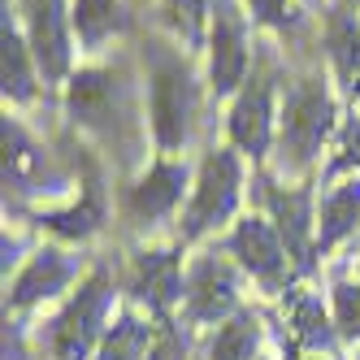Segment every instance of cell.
I'll return each mask as SVG.
<instances>
[{"mask_svg": "<svg viewBox=\"0 0 360 360\" xmlns=\"http://www.w3.org/2000/svg\"><path fill=\"white\" fill-rule=\"evenodd\" d=\"M256 65L248 9L239 0H213L209 18V87L213 96H235Z\"/></svg>", "mask_w": 360, "mask_h": 360, "instance_id": "cell-13", "label": "cell"}, {"mask_svg": "<svg viewBox=\"0 0 360 360\" xmlns=\"http://www.w3.org/2000/svg\"><path fill=\"white\" fill-rule=\"evenodd\" d=\"M191 183L195 174L187 161H152L131 187L122 191V217L131 230H139V235H148V230H157L165 221L178 217V204H183V195H191Z\"/></svg>", "mask_w": 360, "mask_h": 360, "instance_id": "cell-12", "label": "cell"}, {"mask_svg": "<svg viewBox=\"0 0 360 360\" xmlns=\"http://www.w3.org/2000/svg\"><path fill=\"white\" fill-rule=\"evenodd\" d=\"M282 339L287 347L304 352V356H339V326H334V308L330 295L304 287H295L282 295Z\"/></svg>", "mask_w": 360, "mask_h": 360, "instance_id": "cell-16", "label": "cell"}, {"mask_svg": "<svg viewBox=\"0 0 360 360\" xmlns=\"http://www.w3.org/2000/svg\"><path fill=\"white\" fill-rule=\"evenodd\" d=\"M339 100H334L326 74L308 70V74H295V79L282 87V100H278V161L287 174H304L321 161L326 143L339 135Z\"/></svg>", "mask_w": 360, "mask_h": 360, "instance_id": "cell-3", "label": "cell"}, {"mask_svg": "<svg viewBox=\"0 0 360 360\" xmlns=\"http://www.w3.org/2000/svg\"><path fill=\"white\" fill-rule=\"evenodd\" d=\"M356 360H360V347H356Z\"/></svg>", "mask_w": 360, "mask_h": 360, "instance_id": "cell-31", "label": "cell"}, {"mask_svg": "<svg viewBox=\"0 0 360 360\" xmlns=\"http://www.w3.org/2000/svg\"><path fill=\"white\" fill-rule=\"evenodd\" d=\"M330 308H334V326H339V339L347 347H360V278L343 274L330 282Z\"/></svg>", "mask_w": 360, "mask_h": 360, "instance_id": "cell-25", "label": "cell"}, {"mask_svg": "<svg viewBox=\"0 0 360 360\" xmlns=\"http://www.w3.org/2000/svg\"><path fill=\"white\" fill-rule=\"evenodd\" d=\"M269 317L261 308H239L235 317L213 326L200 343V360H261L269 347Z\"/></svg>", "mask_w": 360, "mask_h": 360, "instance_id": "cell-21", "label": "cell"}, {"mask_svg": "<svg viewBox=\"0 0 360 360\" xmlns=\"http://www.w3.org/2000/svg\"><path fill=\"white\" fill-rule=\"evenodd\" d=\"M243 287L248 274L235 265L221 243L204 248L200 256L187 261V287H183V308H178V321H187L191 330L209 334L213 326H221L226 317H235L243 304Z\"/></svg>", "mask_w": 360, "mask_h": 360, "instance_id": "cell-6", "label": "cell"}, {"mask_svg": "<svg viewBox=\"0 0 360 360\" xmlns=\"http://www.w3.org/2000/svg\"><path fill=\"white\" fill-rule=\"evenodd\" d=\"M352 274H356V278H360V256H356V261H352Z\"/></svg>", "mask_w": 360, "mask_h": 360, "instance_id": "cell-29", "label": "cell"}, {"mask_svg": "<svg viewBox=\"0 0 360 360\" xmlns=\"http://www.w3.org/2000/svg\"><path fill=\"white\" fill-rule=\"evenodd\" d=\"M148 126L161 152H183L200 126V83L178 44L148 48Z\"/></svg>", "mask_w": 360, "mask_h": 360, "instance_id": "cell-4", "label": "cell"}, {"mask_svg": "<svg viewBox=\"0 0 360 360\" xmlns=\"http://www.w3.org/2000/svg\"><path fill=\"white\" fill-rule=\"evenodd\" d=\"M261 360H278V356H274V352H265V356H261Z\"/></svg>", "mask_w": 360, "mask_h": 360, "instance_id": "cell-30", "label": "cell"}, {"mask_svg": "<svg viewBox=\"0 0 360 360\" xmlns=\"http://www.w3.org/2000/svg\"><path fill=\"white\" fill-rule=\"evenodd\" d=\"M18 22L31 39V53L39 61L44 83H61L74 61V27H70V0H18Z\"/></svg>", "mask_w": 360, "mask_h": 360, "instance_id": "cell-15", "label": "cell"}, {"mask_svg": "<svg viewBox=\"0 0 360 360\" xmlns=\"http://www.w3.org/2000/svg\"><path fill=\"white\" fill-rule=\"evenodd\" d=\"M321 48L343 87H360V0H326Z\"/></svg>", "mask_w": 360, "mask_h": 360, "instance_id": "cell-19", "label": "cell"}, {"mask_svg": "<svg viewBox=\"0 0 360 360\" xmlns=\"http://www.w3.org/2000/svg\"><path fill=\"white\" fill-rule=\"evenodd\" d=\"M183 287H187V261H183V243H143L131 261H126L122 278V295L131 308H139L152 321H174L183 308Z\"/></svg>", "mask_w": 360, "mask_h": 360, "instance_id": "cell-9", "label": "cell"}, {"mask_svg": "<svg viewBox=\"0 0 360 360\" xmlns=\"http://www.w3.org/2000/svg\"><path fill=\"white\" fill-rule=\"evenodd\" d=\"M70 27L79 53H105L131 31V9L126 0H70Z\"/></svg>", "mask_w": 360, "mask_h": 360, "instance_id": "cell-22", "label": "cell"}, {"mask_svg": "<svg viewBox=\"0 0 360 360\" xmlns=\"http://www.w3.org/2000/svg\"><path fill=\"white\" fill-rule=\"evenodd\" d=\"M39 61L31 53V39L18 22V9L5 0V22H0V83H5L9 105H35L39 96Z\"/></svg>", "mask_w": 360, "mask_h": 360, "instance_id": "cell-18", "label": "cell"}, {"mask_svg": "<svg viewBox=\"0 0 360 360\" xmlns=\"http://www.w3.org/2000/svg\"><path fill=\"white\" fill-rule=\"evenodd\" d=\"M152 339H157V321L143 317L139 308L126 304L122 313L113 317V326H109V334H105V343H100L96 360H148Z\"/></svg>", "mask_w": 360, "mask_h": 360, "instance_id": "cell-23", "label": "cell"}, {"mask_svg": "<svg viewBox=\"0 0 360 360\" xmlns=\"http://www.w3.org/2000/svg\"><path fill=\"white\" fill-rule=\"evenodd\" d=\"M261 187H265L261 213L278 226L300 278L313 274L317 269V195H313V187L308 183H269V178H261Z\"/></svg>", "mask_w": 360, "mask_h": 360, "instance_id": "cell-14", "label": "cell"}, {"mask_svg": "<svg viewBox=\"0 0 360 360\" xmlns=\"http://www.w3.org/2000/svg\"><path fill=\"white\" fill-rule=\"evenodd\" d=\"M70 191V169L57 161V152H48L22 117L5 113V195L39 200V195H65Z\"/></svg>", "mask_w": 360, "mask_h": 360, "instance_id": "cell-10", "label": "cell"}, {"mask_svg": "<svg viewBox=\"0 0 360 360\" xmlns=\"http://www.w3.org/2000/svg\"><path fill=\"white\" fill-rule=\"evenodd\" d=\"M291 360H339V356H304V352H295V347H291Z\"/></svg>", "mask_w": 360, "mask_h": 360, "instance_id": "cell-28", "label": "cell"}, {"mask_svg": "<svg viewBox=\"0 0 360 360\" xmlns=\"http://www.w3.org/2000/svg\"><path fill=\"white\" fill-rule=\"evenodd\" d=\"M161 13H165V27H169L174 44L195 48L204 39L209 18H213V0H161Z\"/></svg>", "mask_w": 360, "mask_h": 360, "instance_id": "cell-24", "label": "cell"}, {"mask_svg": "<svg viewBox=\"0 0 360 360\" xmlns=\"http://www.w3.org/2000/svg\"><path fill=\"white\" fill-rule=\"evenodd\" d=\"M65 113L74 126L96 135L122 165H139L143 157V122L135 105V83L117 65H87L65 83Z\"/></svg>", "mask_w": 360, "mask_h": 360, "instance_id": "cell-1", "label": "cell"}, {"mask_svg": "<svg viewBox=\"0 0 360 360\" xmlns=\"http://www.w3.org/2000/svg\"><path fill=\"white\" fill-rule=\"evenodd\" d=\"M243 204V152L235 143L209 148L195 165V183L187 195V209L178 217V243H200L239 221Z\"/></svg>", "mask_w": 360, "mask_h": 360, "instance_id": "cell-5", "label": "cell"}, {"mask_svg": "<svg viewBox=\"0 0 360 360\" xmlns=\"http://www.w3.org/2000/svg\"><path fill=\"white\" fill-rule=\"evenodd\" d=\"M221 248L235 256V265L248 274V282L256 291H261L265 300H282L295 282H300V269L291 261V252L287 243H282L278 235V226L265 217V213H243L235 226L226 230V239Z\"/></svg>", "mask_w": 360, "mask_h": 360, "instance_id": "cell-7", "label": "cell"}, {"mask_svg": "<svg viewBox=\"0 0 360 360\" xmlns=\"http://www.w3.org/2000/svg\"><path fill=\"white\" fill-rule=\"evenodd\" d=\"M122 308L126 304H122L117 274L109 265H96L57 304V313L44 326H35V347L44 352V360H96V352Z\"/></svg>", "mask_w": 360, "mask_h": 360, "instance_id": "cell-2", "label": "cell"}, {"mask_svg": "<svg viewBox=\"0 0 360 360\" xmlns=\"http://www.w3.org/2000/svg\"><path fill=\"white\" fill-rule=\"evenodd\" d=\"M195 339L200 330H191L187 321H157V339L148 347V360H191L195 356Z\"/></svg>", "mask_w": 360, "mask_h": 360, "instance_id": "cell-27", "label": "cell"}, {"mask_svg": "<svg viewBox=\"0 0 360 360\" xmlns=\"http://www.w3.org/2000/svg\"><path fill=\"white\" fill-rule=\"evenodd\" d=\"M274 91H278V79H274V70H269V57H256L248 83L235 91V100H230V117H226L230 143H235L243 157H252V161H265L274 139H278Z\"/></svg>", "mask_w": 360, "mask_h": 360, "instance_id": "cell-11", "label": "cell"}, {"mask_svg": "<svg viewBox=\"0 0 360 360\" xmlns=\"http://www.w3.org/2000/svg\"><path fill=\"white\" fill-rule=\"evenodd\" d=\"M105 217H109V204H105L100 174L83 161V195L70 200L65 209H44L35 221H39L44 230H53V235L65 239V243H87L96 230H105Z\"/></svg>", "mask_w": 360, "mask_h": 360, "instance_id": "cell-20", "label": "cell"}, {"mask_svg": "<svg viewBox=\"0 0 360 360\" xmlns=\"http://www.w3.org/2000/svg\"><path fill=\"white\" fill-rule=\"evenodd\" d=\"M243 9L252 13L256 27L265 31H278V35H295L304 27V9L295 5V0H243Z\"/></svg>", "mask_w": 360, "mask_h": 360, "instance_id": "cell-26", "label": "cell"}, {"mask_svg": "<svg viewBox=\"0 0 360 360\" xmlns=\"http://www.w3.org/2000/svg\"><path fill=\"white\" fill-rule=\"evenodd\" d=\"M356 235H360V174L330 178V187L317 191V261L339 252Z\"/></svg>", "mask_w": 360, "mask_h": 360, "instance_id": "cell-17", "label": "cell"}, {"mask_svg": "<svg viewBox=\"0 0 360 360\" xmlns=\"http://www.w3.org/2000/svg\"><path fill=\"white\" fill-rule=\"evenodd\" d=\"M87 274H91L87 261L74 248L61 243L31 248L22 269L5 282V317H31L48 304H61Z\"/></svg>", "mask_w": 360, "mask_h": 360, "instance_id": "cell-8", "label": "cell"}]
</instances>
